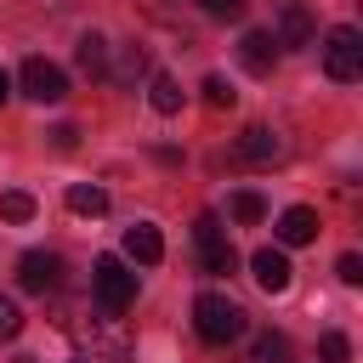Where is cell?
<instances>
[{"label": "cell", "instance_id": "6da1fadb", "mask_svg": "<svg viewBox=\"0 0 363 363\" xmlns=\"http://www.w3.org/2000/svg\"><path fill=\"white\" fill-rule=\"evenodd\" d=\"M193 329L204 346H233V340H244V306L221 289H204L193 301Z\"/></svg>", "mask_w": 363, "mask_h": 363}, {"label": "cell", "instance_id": "7a4b0ae2", "mask_svg": "<svg viewBox=\"0 0 363 363\" xmlns=\"http://www.w3.org/2000/svg\"><path fill=\"white\" fill-rule=\"evenodd\" d=\"M74 335L91 346L96 363H125V357H130V329H125V318L108 312V306L85 312V323H74Z\"/></svg>", "mask_w": 363, "mask_h": 363}, {"label": "cell", "instance_id": "3957f363", "mask_svg": "<svg viewBox=\"0 0 363 363\" xmlns=\"http://www.w3.org/2000/svg\"><path fill=\"white\" fill-rule=\"evenodd\" d=\"M91 295H96V306L125 312V306L136 301V272H130L119 255H96V267H91Z\"/></svg>", "mask_w": 363, "mask_h": 363}, {"label": "cell", "instance_id": "277c9868", "mask_svg": "<svg viewBox=\"0 0 363 363\" xmlns=\"http://www.w3.org/2000/svg\"><path fill=\"white\" fill-rule=\"evenodd\" d=\"M323 74L340 79V85H352L363 74V34L357 28H329V40H323Z\"/></svg>", "mask_w": 363, "mask_h": 363}, {"label": "cell", "instance_id": "5b68a950", "mask_svg": "<svg viewBox=\"0 0 363 363\" xmlns=\"http://www.w3.org/2000/svg\"><path fill=\"white\" fill-rule=\"evenodd\" d=\"M193 244H199L204 272H233V267H238V255H233V244H227V233H221L216 216H199V221H193Z\"/></svg>", "mask_w": 363, "mask_h": 363}, {"label": "cell", "instance_id": "8992f818", "mask_svg": "<svg viewBox=\"0 0 363 363\" xmlns=\"http://www.w3.org/2000/svg\"><path fill=\"white\" fill-rule=\"evenodd\" d=\"M17 284H23L28 295H51V289H62V255H51V250H28V255L17 261Z\"/></svg>", "mask_w": 363, "mask_h": 363}, {"label": "cell", "instance_id": "52a82bcc", "mask_svg": "<svg viewBox=\"0 0 363 363\" xmlns=\"http://www.w3.org/2000/svg\"><path fill=\"white\" fill-rule=\"evenodd\" d=\"M23 91H28L34 102H62V96H68V74H62L57 62H45V57H28V62H23Z\"/></svg>", "mask_w": 363, "mask_h": 363}, {"label": "cell", "instance_id": "ba28073f", "mask_svg": "<svg viewBox=\"0 0 363 363\" xmlns=\"http://www.w3.org/2000/svg\"><path fill=\"white\" fill-rule=\"evenodd\" d=\"M250 272H255V284H261L267 295H284V289H289V255H284V250H255V255H250Z\"/></svg>", "mask_w": 363, "mask_h": 363}, {"label": "cell", "instance_id": "9c48e42d", "mask_svg": "<svg viewBox=\"0 0 363 363\" xmlns=\"http://www.w3.org/2000/svg\"><path fill=\"white\" fill-rule=\"evenodd\" d=\"M238 62H244L250 74H272V62H278V40H272L267 28H250V34L238 40Z\"/></svg>", "mask_w": 363, "mask_h": 363}, {"label": "cell", "instance_id": "30bf717a", "mask_svg": "<svg viewBox=\"0 0 363 363\" xmlns=\"http://www.w3.org/2000/svg\"><path fill=\"white\" fill-rule=\"evenodd\" d=\"M233 153H238L244 164H272V159L284 153V142H278V136H272L267 125H250V130H244V136L233 142Z\"/></svg>", "mask_w": 363, "mask_h": 363}, {"label": "cell", "instance_id": "8fae6325", "mask_svg": "<svg viewBox=\"0 0 363 363\" xmlns=\"http://www.w3.org/2000/svg\"><path fill=\"white\" fill-rule=\"evenodd\" d=\"M312 238H318V210H312V204H289V210L278 216V244L295 250V244H312Z\"/></svg>", "mask_w": 363, "mask_h": 363}, {"label": "cell", "instance_id": "7c38bea8", "mask_svg": "<svg viewBox=\"0 0 363 363\" xmlns=\"http://www.w3.org/2000/svg\"><path fill=\"white\" fill-rule=\"evenodd\" d=\"M125 255H130L136 267H153V261L164 255V238H159V227H147V221L125 227Z\"/></svg>", "mask_w": 363, "mask_h": 363}, {"label": "cell", "instance_id": "4fadbf2b", "mask_svg": "<svg viewBox=\"0 0 363 363\" xmlns=\"http://www.w3.org/2000/svg\"><path fill=\"white\" fill-rule=\"evenodd\" d=\"M244 363H295V352H289V335H278V329H261V335H250V346H244Z\"/></svg>", "mask_w": 363, "mask_h": 363}, {"label": "cell", "instance_id": "5bb4252c", "mask_svg": "<svg viewBox=\"0 0 363 363\" xmlns=\"http://www.w3.org/2000/svg\"><path fill=\"white\" fill-rule=\"evenodd\" d=\"M272 40H278V45H312V11L289 0V6L278 11V34H272Z\"/></svg>", "mask_w": 363, "mask_h": 363}, {"label": "cell", "instance_id": "9a60e30c", "mask_svg": "<svg viewBox=\"0 0 363 363\" xmlns=\"http://www.w3.org/2000/svg\"><path fill=\"white\" fill-rule=\"evenodd\" d=\"M147 102H153V113H182V85L170 74H153L147 79Z\"/></svg>", "mask_w": 363, "mask_h": 363}, {"label": "cell", "instance_id": "2e32d148", "mask_svg": "<svg viewBox=\"0 0 363 363\" xmlns=\"http://www.w3.org/2000/svg\"><path fill=\"white\" fill-rule=\"evenodd\" d=\"M68 210H74V216H102V210H108V193L91 187V182H74V187H68Z\"/></svg>", "mask_w": 363, "mask_h": 363}, {"label": "cell", "instance_id": "e0dca14e", "mask_svg": "<svg viewBox=\"0 0 363 363\" xmlns=\"http://www.w3.org/2000/svg\"><path fill=\"white\" fill-rule=\"evenodd\" d=\"M74 57H79L85 74H108V40L102 34H79V51Z\"/></svg>", "mask_w": 363, "mask_h": 363}, {"label": "cell", "instance_id": "ac0fdd59", "mask_svg": "<svg viewBox=\"0 0 363 363\" xmlns=\"http://www.w3.org/2000/svg\"><path fill=\"white\" fill-rule=\"evenodd\" d=\"M142 74H147V57H142L136 45H125V51H119V68H108V79H119V85H136Z\"/></svg>", "mask_w": 363, "mask_h": 363}, {"label": "cell", "instance_id": "d6986e66", "mask_svg": "<svg viewBox=\"0 0 363 363\" xmlns=\"http://www.w3.org/2000/svg\"><path fill=\"white\" fill-rule=\"evenodd\" d=\"M261 216H267V199H261V193H250V187H238V193H233V221L255 227Z\"/></svg>", "mask_w": 363, "mask_h": 363}, {"label": "cell", "instance_id": "ffe728a7", "mask_svg": "<svg viewBox=\"0 0 363 363\" xmlns=\"http://www.w3.org/2000/svg\"><path fill=\"white\" fill-rule=\"evenodd\" d=\"M0 216H6V221H28V216H34V199H28V193H17V187H11V193H0Z\"/></svg>", "mask_w": 363, "mask_h": 363}, {"label": "cell", "instance_id": "44dd1931", "mask_svg": "<svg viewBox=\"0 0 363 363\" xmlns=\"http://www.w3.org/2000/svg\"><path fill=\"white\" fill-rule=\"evenodd\" d=\"M204 102H210V108H233V102H238V91H233L221 74H210V79H204Z\"/></svg>", "mask_w": 363, "mask_h": 363}, {"label": "cell", "instance_id": "7402d4cb", "mask_svg": "<svg viewBox=\"0 0 363 363\" xmlns=\"http://www.w3.org/2000/svg\"><path fill=\"white\" fill-rule=\"evenodd\" d=\"M318 352H323V363H346V357H352V340H346L340 329H329V335L318 340Z\"/></svg>", "mask_w": 363, "mask_h": 363}, {"label": "cell", "instance_id": "603a6c76", "mask_svg": "<svg viewBox=\"0 0 363 363\" xmlns=\"http://www.w3.org/2000/svg\"><path fill=\"white\" fill-rule=\"evenodd\" d=\"M23 329V312H17V301L11 295H0V340H11Z\"/></svg>", "mask_w": 363, "mask_h": 363}, {"label": "cell", "instance_id": "cb8c5ba5", "mask_svg": "<svg viewBox=\"0 0 363 363\" xmlns=\"http://www.w3.org/2000/svg\"><path fill=\"white\" fill-rule=\"evenodd\" d=\"M244 6H250V0H199V11H204V17H221V23H227V17H244Z\"/></svg>", "mask_w": 363, "mask_h": 363}, {"label": "cell", "instance_id": "d4e9b609", "mask_svg": "<svg viewBox=\"0 0 363 363\" xmlns=\"http://www.w3.org/2000/svg\"><path fill=\"white\" fill-rule=\"evenodd\" d=\"M335 272H340V284H363V261H357L352 250H346V255L335 261Z\"/></svg>", "mask_w": 363, "mask_h": 363}, {"label": "cell", "instance_id": "484cf974", "mask_svg": "<svg viewBox=\"0 0 363 363\" xmlns=\"http://www.w3.org/2000/svg\"><path fill=\"white\" fill-rule=\"evenodd\" d=\"M74 136H79L74 125H57V130H51V147H62V153H68V147H74Z\"/></svg>", "mask_w": 363, "mask_h": 363}, {"label": "cell", "instance_id": "4316f807", "mask_svg": "<svg viewBox=\"0 0 363 363\" xmlns=\"http://www.w3.org/2000/svg\"><path fill=\"white\" fill-rule=\"evenodd\" d=\"M6 91H11V79H6V68H0V102H6Z\"/></svg>", "mask_w": 363, "mask_h": 363}]
</instances>
